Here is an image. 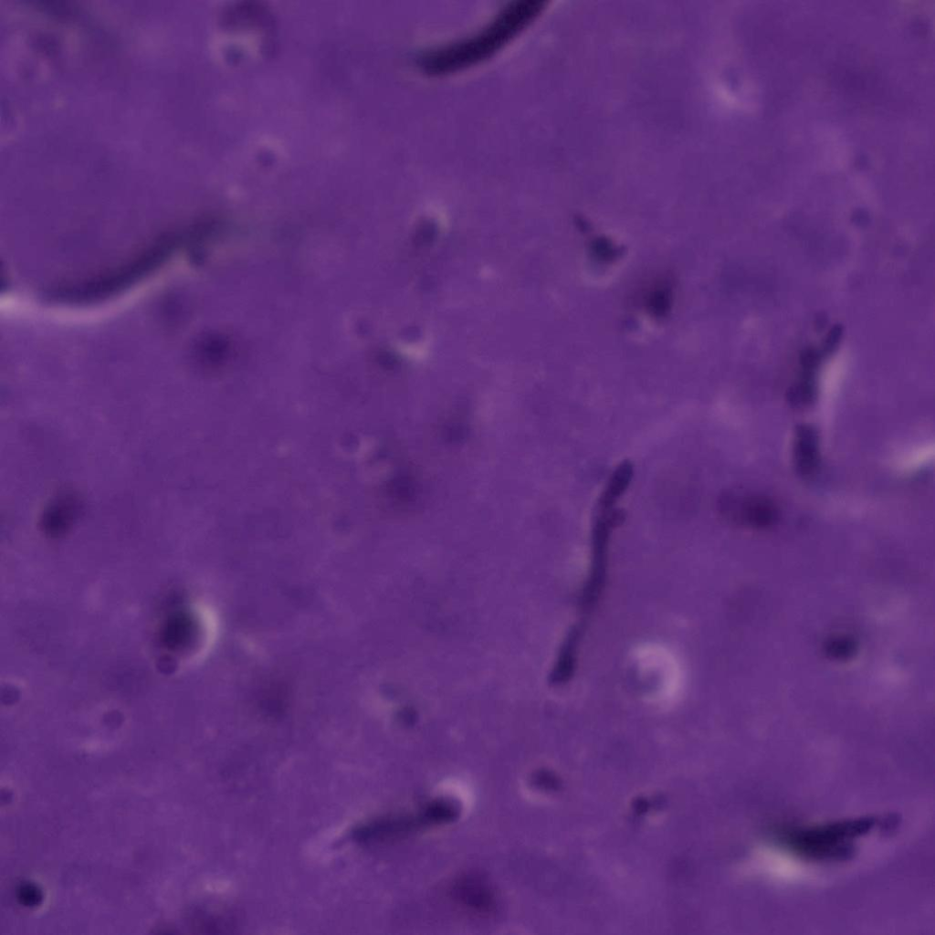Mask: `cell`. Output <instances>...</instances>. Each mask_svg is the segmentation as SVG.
I'll use <instances>...</instances> for the list:
<instances>
[{
    "mask_svg": "<svg viewBox=\"0 0 935 935\" xmlns=\"http://www.w3.org/2000/svg\"><path fill=\"white\" fill-rule=\"evenodd\" d=\"M634 659L642 676L654 684L653 700L667 705L679 697L684 682L682 668L669 649L646 644L636 649Z\"/></svg>",
    "mask_w": 935,
    "mask_h": 935,
    "instance_id": "7a4b0ae2",
    "label": "cell"
},
{
    "mask_svg": "<svg viewBox=\"0 0 935 935\" xmlns=\"http://www.w3.org/2000/svg\"><path fill=\"white\" fill-rule=\"evenodd\" d=\"M793 462L797 471L804 476L812 474L818 466V436L809 425H801L795 432Z\"/></svg>",
    "mask_w": 935,
    "mask_h": 935,
    "instance_id": "5b68a950",
    "label": "cell"
},
{
    "mask_svg": "<svg viewBox=\"0 0 935 935\" xmlns=\"http://www.w3.org/2000/svg\"><path fill=\"white\" fill-rule=\"evenodd\" d=\"M542 2L515 1L505 6L486 26L457 42L427 52L425 69L444 72L469 65L493 53L541 10Z\"/></svg>",
    "mask_w": 935,
    "mask_h": 935,
    "instance_id": "6da1fadb",
    "label": "cell"
},
{
    "mask_svg": "<svg viewBox=\"0 0 935 935\" xmlns=\"http://www.w3.org/2000/svg\"><path fill=\"white\" fill-rule=\"evenodd\" d=\"M633 464L628 460L620 463L611 474L597 500V505L614 507L628 488L633 478Z\"/></svg>",
    "mask_w": 935,
    "mask_h": 935,
    "instance_id": "8992f818",
    "label": "cell"
},
{
    "mask_svg": "<svg viewBox=\"0 0 935 935\" xmlns=\"http://www.w3.org/2000/svg\"><path fill=\"white\" fill-rule=\"evenodd\" d=\"M873 825L871 819L820 827L802 832L793 837V844L801 852L814 856H833L846 855V846L839 844L846 838L864 834Z\"/></svg>",
    "mask_w": 935,
    "mask_h": 935,
    "instance_id": "3957f363",
    "label": "cell"
},
{
    "mask_svg": "<svg viewBox=\"0 0 935 935\" xmlns=\"http://www.w3.org/2000/svg\"><path fill=\"white\" fill-rule=\"evenodd\" d=\"M720 506L729 520L750 528H767L777 519L774 505L759 496H730L721 501Z\"/></svg>",
    "mask_w": 935,
    "mask_h": 935,
    "instance_id": "277c9868",
    "label": "cell"
}]
</instances>
